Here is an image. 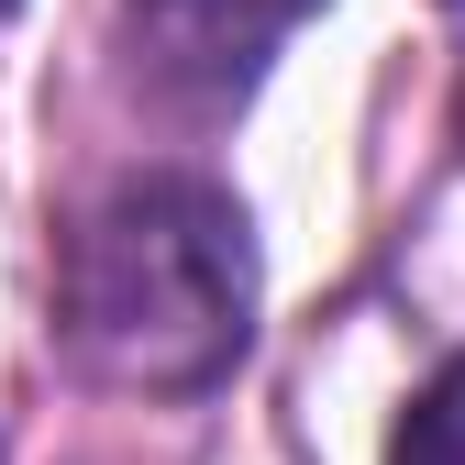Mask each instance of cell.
<instances>
[{"instance_id":"7a4b0ae2","label":"cell","mask_w":465,"mask_h":465,"mask_svg":"<svg viewBox=\"0 0 465 465\" xmlns=\"http://www.w3.org/2000/svg\"><path fill=\"white\" fill-rule=\"evenodd\" d=\"M311 12H332V0H111V34H123V78L155 111L222 123L266 89V67Z\"/></svg>"},{"instance_id":"3957f363","label":"cell","mask_w":465,"mask_h":465,"mask_svg":"<svg viewBox=\"0 0 465 465\" xmlns=\"http://www.w3.org/2000/svg\"><path fill=\"white\" fill-rule=\"evenodd\" d=\"M388 465H465V355H443L421 377V399L388 432Z\"/></svg>"},{"instance_id":"277c9868","label":"cell","mask_w":465,"mask_h":465,"mask_svg":"<svg viewBox=\"0 0 465 465\" xmlns=\"http://www.w3.org/2000/svg\"><path fill=\"white\" fill-rule=\"evenodd\" d=\"M12 12H23V0H0V23H12Z\"/></svg>"},{"instance_id":"6da1fadb","label":"cell","mask_w":465,"mask_h":465,"mask_svg":"<svg viewBox=\"0 0 465 465\" xmlns=\"http://www.w3.org/2000/svg\"><path fill=\"white\" fill-rule=\"evenodd\" d=\"M255 222L200 166H123L55 232V355L123 399H211L255 355Z\"/></svg>"}]
</instances>
